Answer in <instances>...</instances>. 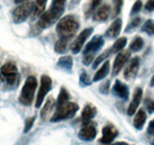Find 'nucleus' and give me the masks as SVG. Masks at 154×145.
<instances>
[{"label": "nucleus", "mask_w": 154, "mask_h": 145, "mask_svg": "<svg viewBox=\"0 0 154 145\" xmlns=\"http://www.w3.org/2000/svg\"><path fill=\"white\" fill-rule=\"evenodd\" d=\"M79 23L73 15H66L59 20L56 26V30L60 38L69 39L77 32Z\"/></svg>", "instance_id": "nucleus-1"}, {"label": "nucleus", "mask_w": 154, "mask_h": 145, "mask_svg": "<svg viewBox=\"0 0 154 145\" xmlns=\"http://www.w3.org/2000/svg\"><path fill=\"white\" fill-rule=\"evenodd\" d=\"M37 88L36 78L30 76L26 79L19 96V101L20 103L26 106H29L32 103L34 99L35 89Z\"/></svg>", "instance_id": "nucleus-2"}, {"label": "nucleus", "mask_w": 154, "mask_h": 145, "mask_svg": "<svg viewBox=\"0 0 154 145\" xmlns=\"http://www.w3.org/2000/svg\"><path fill=\"white\" fill-rule=\"evenodd\" d=\"M79 110V106L73 102H66V103L57 106L55 113L51 117V122H59L73 117Z\"/></svg>", "instance_id": "nucleus-3"}, {"label": "nucleus", "mask_w": 154, "mask_h": 145, "mask_svg": "<svg viewBox=\"0 0 154 145\" xmlns=\"http://www.w3.org/2000/svg\"><path fill=\"white\" fill-rule=\"evenodd\" d=\"M33 10V2L31 0H26L16 7L12 12V18L15 23L24 22Z\"/></svg>", "instance_id": "nucleus-4"}, {"label": "nucleus", "mask_w": 154, "mask_h": 145, "mask_svg": "<svg viewBox=\"0 0 154 145\" xmlns=\"http://www.w3.org/2000/svg\"><path fill=\"white\" fill-rule=\"evenodd\" d=\"M51 88V79L47 75H43L41 78V84L38 94H37L36 100H35V106L39 107L43 102L45 97L48 94V91Z\"/></svg>", "instance_id": "nucleus-5"}, {"label": "nucleus", "mask_w": 154, "mask_h": 145, "mask_svg": "<svg viewBox=\"0 0 154 145\" xmlns=\"http://www.w3.org/2000/svg\"><path fill=\"white\" fill-rule=\"evenodd\" d=\"M66 0H52L51 8L47 11L52 23H55L63 14Z\"/></svg>", "instance_id": "nucleus-6"}, {"label": "nucleus", "mask_w": 154, "mask_h": 145, "mask_svg": "<svg viewBox=\"0 0 154 145\" xmlns=\"http://www.w3.org/2000/svg\"><path fill=\"white\" fill-rule=\"evenodd\" d=\"M130 56H131V53L127 50L120 51L116 55L115 60H114L113 66H112V76L117 75L122 70V68L128 63Z\"/></svg>", "instance_id": "nucleus-7"}, {"label": "nucleus", "mask_w": 154, "mask_h": 145, "mask_svg": "<svg viewBox=\"0 0 154 145\" xmlns=\"http://www.w3.org/2000/svg\"><path fill=\"white\" fill-rule=\"evenodd\" d=\"M93 29L90 27L86 28V29H85L79 33V35L77 36V38L73 42L72 46H71V50H72L73 54H77V53H79L82 49V47H83L85 41L91 35Z\"/></svg>", "instance_id": "nucleus-8"}, {"label": "nucleus", "mask_w": 154, "mask_h": 145, "mask_svg": "<svg viewBox=\"0 0 154 145\" xmlns=\"http://www.w3.org/2000/svg\"><path fill=\"white\" fill-rule=\"evenodd\" d=\"M103 44H104V39L103 36L99 35H94L84 48L83 54H91L94 55V53L99 51L103 47Z\"/></svg>", "instance_id": "nucleus-9"}, {"label": "nucleus", "mask_w": 154, "mask_h": 145, "mask_svg": "<svg viewBox=\"0 0 154 145\" xmlns=\"http://www.w3.org/2000/svg\"><path fill=\"white\" fill-rule=\"evenodd\" d=\"M140 66V58L134 57L128 61L127 65L124 69V76L126 79H131L135 77L137 74Z\"/></svg>", "instance_id": "nucleus-10"}, {"label": "nucleus", "mask_w": 154, "mask_h": 145, "mask_svg": "<svg viewBox=\"0 0 154 145\" xmlns=\"http://www.w3.org/2000/svg\"><path fill=\"white\" fill-rule=\"evenodd\" d=\"M96 135H97V130H96L95 126L90 122L84 124L79 133V138L85 141L94 140Z\"/></svg>", "instance_id": "nucleus-11"}, {"label": "nucleus", "mask_w": 154, "mask_h": 145, "mask_svg": "<svg viewBox=\"0 0 154 145\" xmlns=\"http://www.w3.org/2000/svg\"><path fill=\"white\" fill-rule=\"evenodd\" d=\"M112 92L123 100H127L129 97V90L128 86L119 80H116L112 87Z\"/></svg>", "instance_id": "nucleus-12"}, {"label": "nucleus", "mask_w": 154, "mask_h": 145, "mask_svg": "<svg viewBox=\"0 0 154 145\" xmlns=\"http://www.w3.org/2000/svg\"><path fill=\"white\" fill-rule=\"evenodd\" d=\"M122 22L120 18L116 19L105 32V35L109 39H115L119 35L122 29Z\"/></svg>", "instance_id": "nucleus-13"}, {"label": "nucleus", "mask_w": 154, "mask_h": 145, "mask_svg": "<svg viewBox=\"0 0 154 145\" xmlns=\"http://www.w3.org/2000/svg\"><path fill=\"white\" fill-rule=\"evenodd\" d=\"M101 142L103 143H109L112 142L115 139V137L118 135V131L113 125H108L104 126L102 131Z\"/></svg>", "instance_id": "nucleus-14"}, {"label": "nucleus", "mask_w": 154, "mask_h": 145, "mask_svg": "<svg viewBox=\"0 0 154 145\" xmlns=\"http://www.w3.org/2000/svg\"><path fill=\"white\" fill-rule=\"evenodd\" d=\"M142 94H143V91L140 88H137L135 89V91L133 95V99L131 100V103L129 104L128 109V114L129 116H132L134 114V113L137 110V107H138L139 104H140V101L142 99Z\"/></svg>", "instance_id": "nucleus-15"}, {"label": "nucleus", "mask_w": 154, "mask_h": 145, "mask_svg": "<svg viewBox=\"0 0 154 145\" xmlns=\"http://www.w3.org/2000/svg\"><path fill=\"white\" fill-rule=\"evenodd\" d=\"M17 74H18V71H17V66L14 63H7L1 67L0 77L2 78L3 81L7 78L10 77V76H14V75Z\"/></svg>", "instance_id": "nucleus-16"}, {"label": "nucleus", "mask_w": 154, "mask_h": 145, "mask_svg": "<svg viewBox=\"0 0 154 145\" xmlns=\"http://www.w3.org/2000/svg\"><path fill=\"white\" fill-rule=\"evenodd\" d=\"M110 7L109 5H102L97 10L94 14V20L99 22H103L107 20L110 14Z\"/></svg>", "instance_id": "nucleus-17"}, {"label": "nucleus", "mask_w": 154, "mask_h": 145, "mask_svg": "<svg viewBox=\"0 0 154 145\" xmlns=\"http://www.w3.org/2000/svg\"><path fill=\"white\" fill-rule=\"evenodd\" d=\"M96 114V108L91 104H87L84 107L82 113V119L84 124L90 122L91 119L94 117Z\"/></svg>", "instance_id": "nucleus-18"}, {"label": "nucleus", "mask_w": 154, "mask_h": 145, "mask_svg": "<svg viewBox=\"0 0 154 145\" xmlns=\"http://www.w3.org/2000/svg\"><path fill=\"white\" fill-rule=\"evenodd\" d=\"M54 105H55L54 99L51 96L48 97L45 105H44L43 108L41 110V116H42L43 120H45L48 117V116L51 114V113L53 110V108L54 107Z\"/></svg>", "instance_id": "nucleus-19"}, {"label": "nucleus", "mask_w": 154, "mask_h": 145, "mask_svg": "<svg viewBox=\"0 0 154 145\" xmlns=\"http://www.w3.org/2000/svg\"><path fill=\"white\" fill-rule=\"evenodd\" d=\"M47 1L48 0H35V3L33 4V10L32 13L33 18L40 17L41 14L44 12Z\"/></svg>", "instance_id": "nucleus-20"}, {"label": "nucleus", "mask_w": 154, "mask_h": 145, "mask_svg": "<svg viewBox=\"0 0 154 145\" xmlns=\"http://www.w3.org/2000/svg\"><path fill=\"white\" fill-rule=\"evenodd\" d=\"M109 60H106L103 63V64L102 65L101 67L97 71V72L95 73L94 76V79L93 81L94 82H98V81L101 80V79H104L106 76V75L109 73Z\"/></svg>", "instance_id": "nucleus-21"}, {"label": "nucleus", "mask_w": 154, "mask_h": 145, "mask_svg": "<svg viewBox=\"0 0 154 145\" xmlns=\"http://www.w3.org/2000/svg\"><path fill=\"white\" fill-rule=\"evenodd\" d=\"M146 119V112L143 109H140L136 113L134 119V125L137 129H141L144 125Z\"/></svg>", "instance_id": "nucleus-22"}, {"label": "nucleus", "mask_w": 154, "mask_h": 145, "mask_svg": "<svg viewBox=\"0 0 154 145\" xmlns=\"http://www.w3.org/2000/svg\"><path fill=\"white\" fill-rule=\"evenodd\" d=\"M57 66L64 70L69 71L72 67V59L70 56H63L57 61Z\"/></svg>", "instance_id": "nucleus-23"}, {"label": "nucleus", "mask_w": 154, "mask_h": 145, "mask_svg": "<svg viewBox=\"0 0 154 145\" xmlns=\"http://www.w3.org/2000/svg\"><path fill=\"white\" fill-rule=\"evenodd\" d=\"M68 41L69 39L60 38L54 45V51L58 54H63L66 52L68 48Z\"/></svg>", "instance_id": "nucleus-24"}, {"label": "nucleus", "mask_w": 154, "mask_h": 145, "mask_svg": "<svg viewBox=\"0 0 154 145\" xmlns=\"http://www.w3.org/2000/svg\"><path fill=\"white\" fill-rule=\"evenodd\" d=\"M126 43L127 39L125 37H121L119 39H118L116 41L115 43L112 45V46L110 48L112 54V53H117L119 51H121L125 46Z\"/></svg>", "instance_id": "nucleus-25"}, {"label": "nucleus", "mask_w": 154, "mask_h": 145, "mask_svg": "<svg viewBox=\"0 0 154 145\" xmlns=\"http://www.w3.org/2000/svg\"><path fill=\"white\" fill-rule=\"evenodd\" d=\"M143 40L140 36H137L133 39L129 45V48L132 51H138L143 48Z\"/></svg>", "instance_id": "nucleus-26"}, {"label": "nucleus", "mask_w": 154, "mask_h": 145, "mask_svg": "<svg viewBox=\"0 0 154 145\" xmlns=\"http://www.w3.org/2000/svg\"><path fill=\"white\" fill-rule=\"evenodd\" d=\"M124 0H113L112 1V4H113V7H112V17H116L118 14L120 13L121 9L123 5Z\"/></svg>", "instance_id": "nucleus-27"}, {"label": "nucleus", "mask_w": 154, "mask_h": 145, "mask_svg": "<svg viewBox=\"0 0 154 145\" xmlns=\"http://www.w3.org/2000/svg\"><path fill=\"white\" fill-rule=\"evenodd\" d=\"M69 98V93L67 92V91H66L64 88H61L60 90V93H59L58 94V97H57V106H59V105L63 104V103L67 102Z\"/></svg>", "instance_id": "nucleus-28"}, {"label": "nucleus", "mask_w": 154, "mask_h": 145, "mask_svg": "<svg viewBox=\"0 0 154 145\" xmlns=\"http://www.w3.org/2000/svg\"><path fill=\"white\" fill-rule=\"evenodd\" d=\"M111 54H112V52H111L110 48L103 51L100 56H98V57L94 60V63H93V69H95L96 67H97V66H98L101 62H103L105 59L107 58Z\"/></svg>", "instance_id": "nucleus-29"}, {"label": "nucleus", "mask_w": 154, "mask_h": 145, "mask_svg": "<svg viewBox=\"0 0 154 145\" xmlns=\"http://www.w3.org/2000/svg\"><path fill=\"white\" fill-rule=\"evenodd\" d=\"M142 31L146 32L148 35L154 34V20L152 19H149L146 20L141 28Z\"/></svg>", "instance_id": "nucleus-30"}, {"label": "nucleus", "mask_w": 154, "mask_h": 145, "mask_svg": "<svg viewBox=\"0 0 154 145\" xmlns=\"http://www.w3.org/2000/svg\"><path fill=\"white\" fill-rule=\"evenodd\" d=\"M102 2V0H92L90 4V6L88 8V11H86V16H89L90 14H92L94 11V10L96 8H97V7L100 5V2Z\"/></svg>", "instance_id": "nucleus-31"}, {"label": "nucleus", "mask_w": 154, "mask_h": 145, "mask_svg": "<svg viewBox=\"0 0 154 145\" xmlns=\"http://www.w3.org/2000/svg\"><path fill=\"white\" fill-rule=\"evenodd\" d=\"M142 8V2L140 1V0H137L135 2H134V4L132 6V8H131V14H136V13H137L138 11H140V9H141Z\"/></svg>", "instance_id": "nucleus-32"}, {"label": "nucleus", "mask_w": 154, "mask_h": 145, "mask_svg": "<svg viewBox=\"0 0 154 145\" xmlns=\"http://www.w3.org/2000/svg\"><path fill=\"white\" fill-rule=\"evenodd\" d=\"M140 23V17H135V18L133 19L132 21L131 22V23H130V24L127 26L126 30H131V29H134V28L137 27Z\"/></svg>", "instance_id": "nucleus-33"}, {"label": "nucleus", "mask_w": 154, "mask_h": 145, "mask_svg": "<svg viewBox=\"0 0 154 145\" xmlns=\"http://www.w3.org/2000/svg\"><path fill=\"white\" fill-rule=\"evenodd\" d=\"M35 121V117H29L26 120V124H25V129L24 131L25 132H27L30 130V128H32V125H33V122Z\"/></svg>", "instance_id": "nucleus-34"}, {"label": "nucleus", "mask_w": 154, "mask_h": 145, "mask_svg": "<svg viewBox=\"0 0 154 145\" xmlns=\"http://www.w3.org/2000/svg\"><path fill=\"white\" fill-rule=\"evenodd\" d=\"M94 54H84V57L82 59V62L85 65H89L94 60Z\"/></svg>", "instance_id": "nucleus-35"}, {"label": "nucleus", "mask_w": 154, "mask_h": 145, "mask_svg": "<svg viewBox=\"0 0 154 145\" xmlns=\"http://www.w3.org/2000/svg\"><path fill=\"white\" fill-rule=\"evenodd\" d=\"M80 82H82V84L85 85H91V82H90L89 77H88V75L86 74V72H84L80 76Z\"/></svg>", "instance_id": "nucleus-36"}, {"label": "nucleus", "mask_w": 154, "mask_h": 145, "mask_svg": "<svg viewBox=\"0 0 154 145\" xmlns=\"http://www.w3.org/2000/svg\"><path fill=\"white\" fill-rule=\"evenodd\" d=\"M109 81H106V82H103L101 85L100 86V92L103 93V94H106L109 91Z\"/></svg>", "instance_id": "nucleus-37"}, {"label": "nucleus", "mask_w": 154, "mask_h": 145, "mask_svg": "<svg viewBox=\"0 0 154 145\" xmlns=\"http://www.w3.org/2000/svg\"><path fill=\"white\" fill-rule=\"evenodd\" d=\"M145 9L148 11H154V0H147L145 4Z\"/></svg>", "instance_id": "nucleus-38"}, {"label": "nucleus", "mask_w": 154, "mask_h": 145, "mask_svg": "<svg viewBox=\"0 0 154 145\" xmlns=\"http://www.w3.org/2000/svg\"><path fill=\"white\" fill-rule=\"evenodd\" d=\"M146 109L149 113H154V100H149L146 102Z\"/></svg>", "instance_id": "nucleus-39"}, {"label": "nucleus", "mask_w": 154, "mask_h": 145, "mask_svg": "<svg viewBox=\"0 0 154 145\" xmlns=\"http://www.w3.org/2000/svg\"><path fill=\"white\" fill-rule=\"evenodd\" d=\"M147 132L149 134H154V119L151 120L148 125Z\"/></svg>", "instance_id": "nucleus-40"}, {"label": "nucleus", "mask_w": 154, "mask_h": 145, "mask_svg": "<svg viewBox=\"0 0 154 145\" xmlns=\"http://www.w3.org/2000/svg\"><path fill=\"white\" fill-rule=\"evenodd\" d=\"M111 145H129V144L125 143V142H116V143H114Z\"/></svg>", "instance_id": "nucleus-41"}, {"label": "nucleus", "mask_w": 154, "mask_h": 145, "mask_svg": "<svg viewBox=\"0 0 154 145\" xmlns=\"http://www.w3.org/2000/svg\"><path fill=\"white\" fill-rule=\"evenodd\" d=\"M79 2H80V0H72L71 4H72V5H75L76 4L79 3Z\"/></svg>", "instance_id": "nucleus-42"}, {"label": "nucleus", "mask_w": 154, "mask_h": 145, "mask_svg": "<svg viewBox=\"0 0 154 145\" xmlns=\"http://www.w3.org/2000/svg\"><path fill=\"white\" fill-rule=\"evenodd\" d=\"M150 86H154V75L152 76V79H151V81H150Z\"/></svg>", "instance_id": "nucleus-43"}, {"label": "nucleus", "mask_w": 154, "mask_h": 145, "mask_svg": "<svg viewBox=\"0 0 154 145\" xmlns=\"http://www.w3.org/2000/svg\"><path fill=\"white\" fill-rule=\"evenodd\" d=\"M24 1H26V0H14L15 3H21V2H24Z\"/></svg>", "instance_id": "nucleus-44"}, {"label": "nucleus", "mask_w": 154, "mask_h": 145, "mask_svg": "<svg viewBox=\"0 0 154 145\" xmlns=\"http://www.w3.org/2000/svg\"><path fill=\"white\" fill-rule=\"evenodd\" d=\"M152 145H154V139L152 140Z\"/></svg>", "instance_id": "nucleus-45"}]
</instances>
